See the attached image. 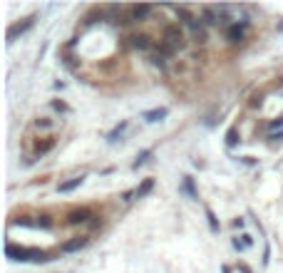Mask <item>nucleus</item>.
I'll return each mask as SVG.
<instances>
[{
	"instance_id": "nucleus-7",
	"label": "nucleus",
	"mask_w": 283,
	"mask_h": 273,
	"mask_svg": "<svg viewBox=\"0 0 283 273\" xmlns=\"http://www.w3.org/2000/svg\"><path fill=\"white\" fill-rule=\"evenodd\" d=\"M90 239L92 236H72L70 241H65V244H60V253H75V251H82L87 244H90Z\"/></svg>"
},
{
	"instance_id": "nucleus-6",
	"label": "nucleus",
	"mask_w": 283,
	"mask_h": 273,
	"mask_svg": "<svg viewBox=\"0 0 283 273\" xmlns=\"http://www.w3.org/2000/svg\"><path fill=\"white\" fill-rule=\"evenodd\" d=\"M189 30V40H194L199 48H206V43H209V32H206V25L201 23V20H196L191 27H186Z\"/></svg>"
},
{
	"instance_id": "nucleus-9",
	"label": "nucleus",
	"mask_w": 283,
	"mask_h": 273,
	"mask_svg": "<svg viewBox=\"0 0 283 273\" xmlns=\"http://www.w3.org/2000/svg\"><path fill=\"white\" fill-rule=\"evenodd\" d=\"M35 20H37V15H30V18H25L23 23H18V25H13V27L8 30V40L13 43V40H15V37H18V35H23V32H27V30H30V27L35 25Z\"/></svg>"
},
{
	"instance_id": "nucleus-5",
	"label": "nucleus",
	"mask_w": 283,
	"mask_h": 273,
	"mask_svg": "<svg viewBox=\"0 0 283 273\" xmlns=\"http://www.w3.org/2000/svg\"><path fill=\"white\" fill-rule=\"evenodd\" d=\"M249 27H251V20H236V23H229V27H226V40H229L231 45L244 43Z\"/></svg>"
},
{
	"instance_id": "nucleus-29",
	"label": "nucleus",
	"mask_w": 283,
	"mask_h": 273,
	"mask_svg": "<svg viewBox=\"0 0 283 273\" xmlns=\"http://www.w3.org/2000/svg\"><path fill=\"white\" fill-rule=\"evenodd\" d=\"M268 261H271V248H268V246H263V258H261V263H263V266H268Z\"/></svg>"
},
{
	"instance_id": "nucleus-22",
	"label": "nucleus",
	"mask_w": 283,
	"mask_h": 273,
	"mask_svg": "<svg viewBox=\"0 0 283 273\" xmlns=\"http://www.w3.org/2000/svg\"><path fill=\"white\" fill-rule=\"evenodd\" d=\"M263 97H266V90L254 92V95H251V99H249V107H254V109H256V107H261V104H263Z\"/></svg>"
},
{
	"instance_id": "nucleus-28",
	"label": "nucleus",
	"mask_w": 283,
	"mask_h": 273,
	"mask_svg": "<svg viewBox=\"0 0 283 273\" xmlns=\"http://www.w3.org/2000/svg\"><path fill=\"white\" fill-rule=\"evenodd\" d=\"M238 239H241V241H244V244H246L249 248L254 246V236H249V233H241V236H238Z\"/></svg>"
},
{
	"instance_id": "nucleus-17",
	"label": "nucleus",
	"mask_w": 283,
	"mask_h": 273,
	"mask_svg": "<svg viewBox=\"0 0 283 273\" xmlns=\"http://www.w3.org/2000/svg\"><path fill=\"white\" fill-rule=\"evenodd\" d=\"M154 154V149H144L142 154H137V159H134V164H132V169H139V167H144L147 162H149V157Z\"/></svg>"
},
{
	"instance_id": "nucleus-32",
	"label": "nucleus",
	"mask_w": 283,
	"mask_h": 273,
	"mask_svg": "<svg viewBox=\"0 0 283 273\" xmlns=\"http://www.w3.org/2000/svg\"><path fill=\"white\" fill-rule=\"evenodd\" d=\"M221 273H233V271H231V266H226V263H221Z\"/></svg>"
},
{
	"instance_id": "nucleus-10",
	"label": "nucleus",
	"mask_w": 283,
	"mask_h": 273,
	"mask_svg": "<svg viewBox=\"0 0 283 273\" xmlns=\"http://www.w3.org/2000/svg\"><path fill=\"white\" fill-rule=\"evenodd\" d=\"M55 144H57V137H45L43 142H37L35 144V149H32V159H37V157H45V154L50 151V149H55Z\"/></svg>"
},
{
	"instance_id": "nucleus-31",
	"label": "nucleus",
	"mask_w": 283,
	"mask_h": 273,
	"mask_svg": "<svg viewBox=\"0 0 283 273\" xmlns=\"http://www.w3.org/2000/svg\"><path fill=\"white\" fill-rule=\"evenodd\" d=\"M231 226H233V228H244V219H241V216H236V219L231 221Z\"/></svg>"
},
{
	"instance_id": "nucleus-21",
	"label": "nucleus",
	"mask_w": 283,
	"mask_h": 273,
	"mask_svg": "<svg viewBox=\"0 0 283 273\" xmlns=\"http://www.w3.org/2000/svg\"><path fill=\"white\" fill-rule=\"evenodd\" d=\"M152 189H154V179H144V181H142V186L137 189V199H144Z\"/></svg>"
},
{
	"instance_id": "nucleus-1",
	"label": "nucleus",
	"mask_w": 283,
	"mask_h": 273,
	"mask_svg": "<svg viewBox=\"0 0 283 273\" xmlns=\"http://www.w3.org/2000/svg\"><path fill=\"white\" fill-rule=\"evenodd\" d=\"M5 253H8L10 261H20V263H27V261L48 263V261H52V253H48L43 248H27V246H15V244H8Z\"/></svg>"
},
{
	"instance_id": "nucleus-26",
	"label": "nucleus",
	"mask_w": 283,
	"mask_h": 273,
	"mask_svg": "<svg viewBox=\"0 0 283 273\" xmlns=\"http://www.w3.org/2000/svg\"><path fill=\"white\" fill-rule=\"evenodd\" d=\"M241 164H246V167H256V157H241Z\"/></svg>"
},
{
	"instance_id": "nucleus-23",
	"label": "nucleus",
	"mask_w": 283,
	"mask_h": 273,
	"mask_svg": "<svg viewBox=\"0 0 283 273\" xmlns=\"http://www.w3.org/2000/svg\"><path fill=\"white\" fill-rule=\"evenodd\" d=\"M50 104H52V109H55V112H62V114H70V112H72V109H70V104H65L62 99H52Z\"/></svg>"
},
{
	"instance_id": "nucleus-25",
	"label": "nucleus",
	"mask_w": 283,
	"mask_h": 273,
	"mask_svg": "<svg viewBox=\"0 0 283 273\" xmlns=\"http://www.w3.org/2000/svg\"><path fill=\"white\" fill-rule=\"evenodd\" d=\"M236 271H238V273H254L251 266H246L244 261H238V263H236Z\"/></svg>"
},
{
	"instance_id": "nucleus-18",
	"label": "nucleus",
	"mask_w": 283,
	"mask_h": 273,
	"mask_svg": "<svg viewBox=\"0 0 283 273\" xmlns=\"http://www.w3.org/2000/svg\"><path fill=\"white\" fill-rule=\"evenodd\" d=\"M204 211H206V219H209V228L214 231V233H219V219H216V214H214V209L211 206H204Z\"/></svg>"
},
{
	"instance_id": "nucleus-20",
	"label": "nucleus",
	"mask_w": 283,
	"mask_h": 273,
	"mask_svg": "<svg viewBox=\"0 0 283 273\" xmlns=\"http://www.w3.org/2000/svg\"><path fill=\"white\" fill-rule=\"evenodd\" d=\"M35 219H37V226H40V228H52V226H55V219H52L50 214H37Z\"/></svg>"
},
{
	"instance_id": "nucleus-13",
	"label": "nucleus",
	"mask_w": 283,
	"mask_h": 273,
	"mask_svg": "<svg viewBox=\"0 0 283 273\" xmlns=\"http://www.w3.org/2000/svg\"><path fill=\"white\" fill-rule=\"evenodd\" d=\"M32 129H35V132H55V129H57V122L52 120V117H37V120L32 122Z\"/></svg>"
},
{
	"instance_id": "nucleus-33",
	"label": "nucleus",
	"mask_w": 283,
	"mask_h": 273,
	"mask_svg": "<svg viewBox=\"0 0 283 273\" xmlns=\"http://www.w3.org/2000/svg\"><path fill=\"white\" fill-rule=\"evenodd\" d=\"M276 30H278V32H283V23H278V25H276Z\"/></svg>"
},
{
	"instance_id": "nucleus-15",
	"label": "nucleus",
	"mask_w": 283,
	"mask_h": 273,
	"mask_svg": "<svg viewBox=\"0 0 283 273\" xmlns=\"http://www.w3.org/2000/svg\"><path fill=\"white\" fill-rule=\"evenodd\" d=\"M127 127H129V122H127V120H125V122H119V124H114V127L104 134V139H107L109 144H114V142H117V137H122V132H125Z\"/></svg>"
},
{
	"instance_id": "nucleus-16",
	"label": "nucleus",
	"mask_w": 283,
	"mask_h": 273,
	"mask_svg": "<svg viewBox=\"0 0 283 273\" xmlns=\"http://www.w3.org/2000/svg\"><path fill=\"white\" fill-rule=\"evenodd\" d=\"M241 142V132H238V127H231L229 132H226V147L231 149V147H236Z\"/></svg>"
},
{
	"instance_id": "nucleus-12",
	"label": "nucleus",
	"mask_w": 283,
	"mask_h": 273,
	"mask_svg": "<svg viewBox=\"0 0 283 273\" xmlns=\"http://www.w3.org/2000/svg\"><path fill=\"white\" fill-rule=\"evenodd\" d=\"M167 114H169V107H154V109L142 112V120H144V122H149V124H154V122H161Z\"/></svg>"
},
{
	"instance_id": "nucleus-3",
	"label": "nucleus",
	"mask_w": 283,
	"mask_h": 273,
	"mask_svg": "<svg viewBox=\"0 0 283 273\" xmlns=\"http://www.w3.org/2000/svg\"><path fill=\"white\" fill-rule=\"evenodd\" d=\"M92 219H97V216L90 206H79V209H72L65 214V226H87V223H92Z\"/></svg>"
},
{
	"instance_id": "nucleus-8",
	"label": "nucleus",
	"mask_w": 283,
	"mask_h": 273,
	"mask_svg": "<svg viewBox=\"0 0 283 273\" xmlns=\"http://www.w3.org/2000/svg\"><path fill=\"white\" fill-rule=\"evenodd\" d=\"M152 13H154V8H152V5H129L127 18H129L132 23H144Z\"/></svg>"
},
{
	"instance_id": "nucleus-27",
	"label": "nucleus",
	"mask_w": 283,
	"mask_h": 273,
	"mask_svg": "<svg viewBox=\"0 0 283 273\" xmlns=\"http://www.w3.org/2000/svg\"><path fill=\"white\" fill-rule=\"evenodd\" d=\"M278 127H283V114L278 117V120H273V122H268V129H278Z\"/></svg>"
},
{
	"instance_id": "nucleus-19",
	"label": "nucleus",
	"mask_w": 283,
	"mask_h": 273,
	"mask_svg": "<svg viewBox=\"0 0 283 273\" xmlns=\"http://www.w3.org/2000/svg\"><path fill=\"white\" fill-rule=\"evenodd\" d=\"M149 62H152L154 67H159V70H167V57H164V55H159L156 50L149 55Z\"/></svg>"
},
{
	"instance_id": "nucleus-30",
	"label": "nucleus",
	"mask_w": 283,
	"mask_h": 273,
	"mask_svg": "<svg viewBox=\"0 0 283 273\" xmlns=\"http://www.w3.org/2000/svg\"><path fill=\"white\" fill-rule=\"evenodd\" d=\"M189 60H191V62H201V60H204V52H191Z\"/></svg>"
},
{
	"instance_id": "nucleus-24",
	"label": "nucleus",
	"mask_w": 283,
	"mask_h": 273,
	"mask_svg": "<svg viewBox=\"0 0 283 273\" xmlns=\"http://www.w3.org/2000/svg\"><path fill=\"white\" fill-rule=\"evenodd\" d=\"M231 246H233V248H236L238 253H241V251H246V248H249V246H246L244 241H241L238 236H233V239H231Z\"/></svg>"
},
{
	"instance_id": "nucleus-11",
	"label": "nucleus",
	"mask_w": 283,
	"mask_h": 273,
	"mask_svg": "<svg viewBox=\"0 0 283 273\" xmlns=\"http://www.w3.org/2000/svg\"><path fill=\"white\" fill-rule=\"evenodd\" d=\"M85 179H87V174H79V176H72V179H67V181H60V184H57V191H60V194H70V191H75V189L82 186Z\"/></svg>"
},
{
	"instance_id": "nucleus-2",
	"label": "nucleus",
	"mask_w": 283,
	"mask_h": 273,
	"mask_svg": "<svg viewBox=\"0 0 283 273\" xmlns=\"http://www.w3.org/2000/svg\"><path fill=\"white\" fill-rule=\"evenodd\" d=\"M161 43L169 45L174 52H184L186 45H189V35H186L184 25H179V23L164 25V27H161Z\"/></svg>"
},
{
	"instance_id": "nucleus-4",
	"label": "nucleus",
	"mask_w": 283,
	"mask_h": 273,
	"mask_svg": "<svg viewBox=\"0 0 283 273\" xmlns=\"http://www.w3.org/2000/svg\"><path fill=\"white\" fill-rule=\"evenodd\" d=\"M127 45L132 48V50H139V52H154V48H156V43L152 40V35L149 32H129L127 35Z\"/></svg>"
},
{
	"instance_id": "nucleus-14",
	"label": "nucleus",
	"mask_w": 283,
	"mask_h": 273,
	"mask_svg": "<svg viewBox=\"0 0 283 273\" xmlns=\"http://www.w3.org/2000/svg\"><path fill=\"white\" fill-rule=\"evenodd\" d=\"M179 189L186 194V197H189L191 201H199V191H196V186H194V179H191V176H184Z\"/></svg>"
}]
</instances>
